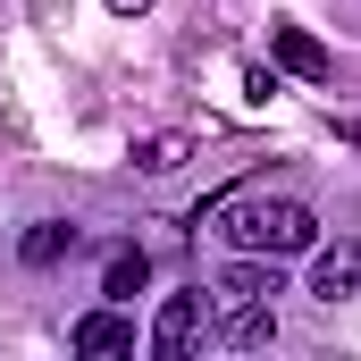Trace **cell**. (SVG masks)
Returning a JSON list of instances; mask_svg holds the SVG:
<instances>
[{"mask_svg": "<svg viewBox=\"0 0 361 361\" xmlns=\"http://www.w3.org/2000/svg\"><path fill=\"white\" fill-rule=\"evenodd\" d=\"M210 227H219L235 252H269V261L319 244V219H311L302 202H286V193H219V202H210Z\"/></svg>", "mask_w": 361, "mask_h": 361, "instance_id": "cell-1", "label": "cell"}, {"mask_svg": "<svg viewBox=\"0 0 361 361\" xmlns=\"http://www.w3.org/2000/svg\"><path fill=\"white\" fill-rule=\"evenodd\" d=\"M202 336H210L202 294H169L160 319H152V353H160V361H193V353H202Z\"/></svg>", "mask_w": 361, "mask_h": 361, "instance_id": "cell-2", "label": "cell"}, {"mask_svg": "<svg viewBox=\"0 0 361 361\" xmlns=\"http://www.w3.org/2000/svg\"><path fill=\"white\" fill-rule=\"evenodd\" d=\"M210 294L219 302H269V294H286V277H277L269 252H244V261H227V269L210 277Z\"/></svg>", "mask_w": 361, "mask_h": 361, "instance_id": "cell-3", "label": "cell"}, {"mask_svg": "<svg viewBox=\"0 0 361 361\" xmlns=\"http://www.w3.org/2000/svg\"><path fill=\"white\" fill-rule=\"evenodd\" d=\"M311 294H319V302H353V294H361V244H353V235L319 244V261H311Z\"/></svg>", "mask_w": 361, "mask_h": 361, "instance_id": "cell-4", "label": "cell"}, {"mask_svg": "<svg viewBox=\"0 0 361 361\" xmlns=\"http://www.w3.org/2000/svg\"><path fill=\"white\" fill-rule=\"evenodd\" d=\"M68 345L85 361H109V353H135V319L126 311H85L76 328H68Z\"/></svg>", "mask_w": 361, "mask_h": 361, "instance_id": "cell-5", "label": "cell"}, {"mask_svg": "<svg viewBox=\"0 0 361 361\" xmlns=\"http://www.w3.org/2000/svg\"><path fill=\"white\" fill-rule=\"evenodd\" d=\"M269 51H277V68H294L302 85H328V76H336V59H328L302 25H269Z\"/></svg>", "mask_w": 361, "mask_h": 361, "instance_id": "cell-6", "label": "cell"}, {"mask_svg": "<svg viewBox=\"0 0 361 361\" xmlns=\"http://www.w3.org/2000/svg\"><path fill=\"white\" fill-rule=\"evenodd\" d=\"M269 336H277V311H269V302H227V319H219V345L252 353V345H269Z\"/></svg>", "mask_w": 361, "mask_h": 361, "instance_id": "cell-7", "label": "cell"}, {"mask_svg": "<svg viewBox=\"0 0 361 361\" xmlns=\"http://www.w3.org/2000/svg\"><path fill=\"white\" fill-rule=\"evenodd\" d=\"M143 286H152V261H143V252H118L109 277H101V294H109V302H135Z\"/></svg>", "mask_w": 361, "mask_h": 361, "instance_id": "cell-8", "label": "cell"}, {"mask_svg": "<svg viewBox=\"0 0 361 361\" xmlns=\"http://www.w3.org/2000/svg\"><path fill=\"white\" fill-rule=\"evenodd\" d=\"M59 252H76V227H59V219H42V227L25 235V261H34V269H51Z\"/></svg>", "mask_w": 361, "mask_h": 361, "instance_id": "cell-9", "label": "cell"}, {"mask_svg": "<svg viewBox=\"0 0 361 361\" xmlns=\"http://www.w3.org/2000/svg\"><path fill=\"white\" fill-rule=\"evenodd\" d=\"M185 160V135H152V143H135V169H152V177H169Z\"/></svg>", "mask_w": 361, "mask_h": 361, "instance_id": "cell-10", "label": "cell"}, {"mask_svg": "<svg viewBox=\"0 0 361 361\" xmlns=\"http://www.w3.org/2000/svg\"><path fill=\"white\" fill-rule=\"evenodd\" d=\"M109 8H143V0H109Z\"/></svg>", "mask_w": 361, "mask_h": 361, "instance_id": "cell-11", "label": "cell"}]
</instances>
